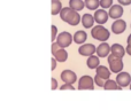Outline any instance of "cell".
<instances>
[{"label":"cell","instance_id":"13","mask_svg":"<svg viewBox=\"0 0 131 110\" xmlns=\"http://www.w3.org/2000/svg\"><path fill=\"white\" fill-rule=\"evenodd\" d=\"M111 52H112V51H111V46H109L107 43L102 41V43L97 47V52H95V53H97V55L99 56V57H107Z\"/></svg>","mask_w":131,"mask_h":110},{"label":"cell","instance_id":"19","mask_svg":"<svg viewBox=\"0 0 131 110\" xmlns=\"http://www.w3.org/2000/svg\"><path fill=\"white\" fill-rule=\"evenodd\" d=\"M104 88L106 91H111V90H122V87H121L120 85H118L117 83H116V80H112V79H107L106 83H105L104 85Z\"/></svg>","mask_w":131,"mask_h":110},{"label":"cell","instance_id":"27","mask_svg":"<svg viewBox=\"0 0 131 110\" xmlns=\"http://www.w3.org/2000/svg\"><path fill=\"white\" fill-rule=\"evenodd\" d=\"M51 83H52V91H54V90H57L58 88V81H57V79L55 78H52L51 79Z\"/></svg>","mask_w":131,"mask_h":110},{"label":"cell","instance_id":"12","mask_svg":"<svg viewBox=\"0 0 131 110\" xmlns=\"http://www.w3.org/2000/svg\"><path fill=\"white\" fill-rule=\"evenodd\" d=\"M60 77H61L62 81L69 83V84H74L75 81L77 80L76 74H75L74 71H71V70H63V71L61 72V75H60Z\"/></svg>","mask_w":131,"mask_h":110},{"label":"cell","instance_id":"14","mask_svg":"<svg viewBox=\"0 0 131 110\" xmlns=\"http://www.w3.org/2000/svg\"><path fill=\"white\" fill-rule=\"evenodd\" d=\"M88 39V33L83 30H79V31H76L74 34V41L78 45H82V44L85 43V40Z\"/></svg>","mask_w":131,"mask_h":110},{"label":"cell","instance_id":"32","mask_svg":"<svg viewBox=\"0 0 131 110\" xmlns=\"http://www.w3.org/2000/svg\"><path fill=\"white\" fill-rule=\"evenodd\" d=\"M130 90H131V84H130Z\"/></svg>","mask_w":131,"mask_h":110},{"label":"cell","instance_id":"3","mask_svg":"<svg viewBox=\"0 0 131 110\" xmlns=\"http://www.w3.org/2000/svg\"><path fill=\"white\" fill-rule=\"evenodd\" d=\"M108 64H109V69H111V71L113 72V74H118V72H121L123 67H124L122 57L116 56L114 54L108 55Z\"/></svg>","mask_w":131,"mask_h":110},{"label":"cell","instance_id":"10","mask_svg":"<svg viewBox=\"0 0 131 110\" xmlns=\"http://www.w3.org/2000/svg\"><path fill=\"white\" fill-rule=\"evenodd\" d=\"M124 13L123 10V7L122 5H113V6L109 8V17L111 18H114V20H117V18H121Z\"/></svg>","mask_w":131,"mask_h":110},{"label":"cell","instance_id":"31","mask_svg":"<svg viewBox=\"0 0 131 110\" xmlns=\"http://www.w3.org/2000/svg\"><path fill=\"white\" fill-rule=\"evenodd\" d=\"M127 41H128V44H131V33L129 34V37H128V40Z\"/></svg>","mask_w":131,"mask_h":110},{"label":"cell","instance_id":"24","mask_svg":"<svg viewBox=\"0 0 131 110\" xmlns=\"http://www.w3.org/2000/svg\"><path fill=\"white\" fill-rule=\"evenodd\" d=\"M113 6V0H100V7L104 9L111 8Z\"/></svg>","mask_w":131,"mask_h":110},{"label":"cell","instance_id":"8","mask_svg":"<svg viewBox=\"0 0 131 110\" xmlns=\"http://www.w3.org/2000/svg\"><path fill=\"white\" fill-rule=\"evenodd\" d=\"M127 29V23L125 21L121 20V18H117V20L114 21V23L112 24V31L115 34H121L125 31Z\"/></svg>","mask_w":131,"mask_h":110},{"label":"cell","instance_id":"7","mask_svg":"<svg viewBox=\"0 0 131 110\" xmlns=\"http://www.w3.org/2000/svg\"><path fill=\"white\" fill-rule=\"evenodd\" d=\"M116 83L121 86L122 88L127 87V86H130L131 84V76L128 72H118L117 76H116Z\"/></svg>","mask_w":131,"mask_h":110},{"label":"cell","instance_id":"28","mask_svg":"<svg viewBox=\"0 0 131 110\" xmlns=\"http://www.w3.org/2000/svg\"><path fill=\"white\" fill-rule=\"evenodd\" d=\"M117 1L122 6H129V5H131V0H117Z\"/></svg>","mask_w":131,"mask_h":110},{"label":"cell","instance_id":"29","mask_svg":"<svg viewBox=\"0 0 131 110\" xmlns=\"http://www.w3.org/2000/svg\"><path fill=\"white\" fill-rule=\"evenodd\" d=\"M55 68H57V58H53L52 57V67H51V69H52V71L53 70H55Z\"/></svg>","mask_w":131,"mask_h":110},{"label":"cell","instance_id":"4","mask_svg":"<svg viewBox=\"0 0 131 110\" xmlns=\"http://www.w3.org/2000/svg\"><path fill=\"white\" fill-rule=\"evenodd\" d=\"M51 50H52V55L57 58V61H59V62H66V61H67V58H68L67 51H66L63 47H61L58 43L53 41Z\"/></svg>","mask_w":131,"mask_h":110},{"label":"cell","instance_id":"20","mask_svg":"<svg viewBox=\"0 0 131 110\" xmlns=\"http://www.w3.org/2000/svg\"><path fill=\"white\" fill-rule=\"evenodd\" d=\"M69 7H71L75 10L79 11L85 7V2L83 0H69Z\"/></svg>","mask_w":131,"mask_h":110},{"label":"cell","instance_id":"16","mask_svg":"<svg viewBox=\"0 0 131 110\" xmlns=\"http://www.w3.org/2000/svg\"><path fill=\"white\" fill-rule=\"evenodd\" d=\"M111 51H112V54L120 56V57H122V58H123V56H124L125 52H127V51L124 50V47H123L122 45H120V44H114V45H112Z\"/></svg>","mask_w":131,"mask_h":110},{"label":"cell","instance_id":"2","mask_svg":"<svg viewBox=\"0 0 131 110\" xmlns=\"http://www.w3.org/2000/svg\"><path fill=\"white\" fill-rule=\"evenodd\" d=\"M91 36L95 39V40L99 41H106L109 39L111 37V32L106 29V28L102 27V24H98L95 27H92L91 29Z\"/></svg>","mask_w":131,"mask_h":110},{"label":"cell","instance_id":"25","mask_svg":"<svg viewBox=\"0 0 131 110\" xmlns=\"http://www.w3.org/2000/svg\"><path fill=\"white\" fill-rule=\"evenodd\" d=\"M51 33H52V37H51V40H52V43L57 39L58 37V28L55 27V25H52L51 27Z\"/></svg>","mask_w":131,"mask_h":110},{"label":"cell","instance_id":"26","mask_svg":"<svg viewBox=\"0 0 131 110\" xmlns=\"http://www.w3.org/2000/svg\"><path fill=\"white\" fill-rule=\"evenodd\" d=\"M60 90H71V91H74L75 90V87L72 86V84H69V83H66L64 85H62L61 87H60Z\"/></svg>","mask_w":131,"mask_h":110},{"label":"cell","instance_id":"15","mask_svg":"<svg viewBox=\"0 0 131 110\" xmlns=\"http://www.w3.org/2000/svg\"><path fill=\"white\" fill-rule=\"evenodd\" d=\"M94 16L90 15V14H84L82 16V24L85 29H90L93 27V23H94Z\"/></svg>","mask_w":131,"mask_h":110},{"label":"cell","instance_id":"22","mask_svg":"<svg viewBox=\"0 0 131 110\" xmlns=\"http://www.w3.org/2000/svg\"><path fill=\"white\" fill-rule=\"evenodd\" d=\"M61 9H62L61 1L60 0H52V10H51V14L52 15H58V14H60Z\"/></svg>","mask_w":131,"mask_h":110},{"label":"cell","instance_id":"21","mask_svg":"<svg viewBox=\"0 0 131 110\" xmlns=\"http://www.w3.org/2000/svg\"><path fill=\"white\" fill-rule=\"evenodd\" d=\"M85 7L90 10H97L98 7L100 6V0H84Z\"/></svg>","mask_w":131,"mask_h":110},{"label":"cell","instance_id":"9","mask_svg":"<svg viewBox=\"0 0 131 110\" xmlns=\"http://www.w3.org/2000/svg\"><path fill=\"white\" fill-rule=\"evenodd\" d=\"M95 52H97V47L93 44H84L78 48V53L83 56H91Z\"/></svg>","mask_w":131,"mask_h":110},{"label":"cell","instance_id":"5","mask_svg":"<svg viewBox=\"0 0 131 110\" xmlns=\"http://www.w3.org/2000/svg\"><path fill=\"white\" fill-rule=\"evenodd\" d=\"M72 41H74V36H71V34L67 31H62L61 33H59L57 37V43L63 48L70 46Z\"/></svg>","mask_w":131,"mask_h":110},{"label":"cell","instance_id":"1","mask_svg":"<svg viewBox=\"0 0 131 110\" xmlns=\"http://www.w3.org/2000/svg\"><path fill=\"white\" fill-rule=\"evenodd\" d=\"M60 17L63 22L68 23L69 25H72V27H76L82 21L78 11L72 9L71 7H63L60 11Z\"/></svg>","mask_w":131,"mask_h":110},{"label":"cell","instance_id":"11","mask_svg":"<svg viewBox=\"0 0 131 110\" xmlns=\"http://www.w3.org/2000/svg\"><path fill=\"white\" fill-rule=\"evenodd\" d=\"M109 14L105 9H97L94 13V20L98 24H105L108 21Z\"/></svg>","mask_w":131,"mask_h":110},{"label":"cell","instance_id":"30","mask_svg":"<svg viewBox=\"0 0 131 110\" xmlns=\"http://www.w3.org/2000/svg\"><path fill=\"white\" fill-rule=\"evenodd\" d=\"M125 51H127V53H128V54H129V55L131 56V44H128V46H127V50H125Z\"/></svg>","mask_w":131,"mask_h":110},{"label":"cell","instance_id":"17","mask_svg":"<svg viewBox=\"0 0 131 110\" xmlns=\"http://www.w3.org/2000/svg\"><path fill=\"white\" fill-rule=\"evenodd\" d=\"M95 71H97V75H99L100 77H102L104 79H109V77H111V69H108V68H106L105 65H99V67L95 69Z\"/></svg>","mask_w":131,"mask_h":110},{"label":"cell","instance_id":"18","mask_svg":"<svg viewBox=\"0 0 131 110\" xmlns=\"http://www.w3.org/2000/svg\"><path fill=\"white\" fill-rule=\"evenodd\" d=\"M86 64H88V67L90 68V69H97V68L99 67V64H100L99 56H97V55L89 56L88 61H86Z\"/></svg>","mask_w":131,"mask_h":110},{"label":"cell","instance_id":"23","mask_svg":"<svg viewBox=\"0 0 131 110\" xmlns=\"http://www.w3.org/2000/svg\"><path fill=\"white\" fill-rule=\"evenodd\" d=\"M94 83L97 84V86H99V87H104L105 83H106V79H104L102 77H100L99 75H95V77H94Z\"/></svg>","mask_w":131,"mask_h":110},{"label":"cell","instance_id":"6","mask_svg":"<svg viewBox=\"0 0 131 110\" xmlns=\"http://www.w3.org/2000/svg\"><path fill=\"white\" fill-rule=\"evenodd\" d=\"M94 88V78L91 76H82L78 81V90H91Z\"/></svg>","mask_w":131,"mask_h":110}]
</instances>
